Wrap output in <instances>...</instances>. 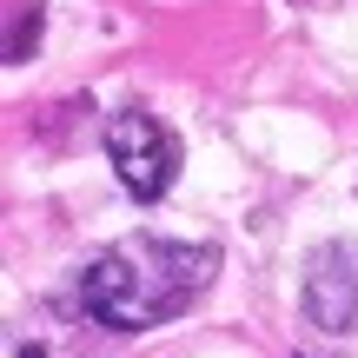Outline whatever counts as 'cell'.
<instances>
[{
    "label": "cell",
    "mask_w": 358,
    "mask_h": 358,
    "mask_svg": "<svg viewBox=\"0 0 358 358\" xmlns=\"http://www.w3.org/2000/svg\"><path fill=\"white\" fill-rule=\"evenodd\" d=\"M332 272H338V245H325L319 266H312V279H306V312L325 325V332H352L358 325V266L345 272V279H332Z\"/></svg>",
    "instance_id": "3"
},
{
    "label": "cell",
    "mask_w": 358,
    "mask_h": 358,
    "mask_svg": "<svg viewBox=\"0 0 358 358\" xmlns=\"http://www.w3.org/2000/svg\"><path fill=\"white\" fill-rule=\"evenodd\" d=\"M106 159L120 166V186H127L133 199H159V192L173 186L179 140L153 113H120L113 127H106Z\"/></svg>",
    "instance_id": "2"
},
{
    "label": "cell",
    "mask_w": 358,
    "mask_h": 358,
    "mask_svg": "<svg viewBox=\"0 0 358 358\" xmlns=\"http://www.w3.org/2000/svg\"><path fill=\"white\" fill-rule=\"evenodd\" d=\"M219 245H179V239H120L80 279V299L113 332H153L179 319L192 299L213 285Z\"/></svg>",
    "instance_id": "1"
},
{
    "label": "cell",
    "mask_w": 358,
    "mask_h": 358,
    "mask_svg": "<svg viewBox=\"0 0 358 358\" xmlns=\"http://www.w3.org/2000/svg\"><path fill=\"white\" fill-rule=\"evenodd\" d=\"M13 358H40V352H34V345H27V352H13Z\"/></svg>",
    "instance_id": "4"
}]
</instances>
